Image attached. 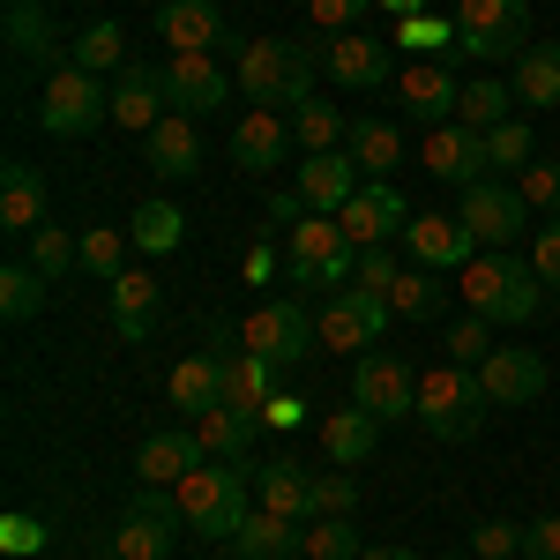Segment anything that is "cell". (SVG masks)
I'll return each mask as SVG.
<instances>
[{"instance_id": "6da1fadb", "label": "cell", "mask_w": 560, "mask_h": 560, "mask_svg": "<svg viewBox=\"0 0 560 560\" xmlns=\"http://www.w3.org/2000/svg\"><path fill=\"white\" fill-rule=\"evenodd\" d=\"M314 68H322V45L314 38H247L240 45V60H232V75H240V97L247 105H292L300 113L306 97H314Z\"/></svg>"}, {"instance_id": "7a4b0ae2", "label": "cell", "mask_w": 560, "mask_h": 560, "mask_svg": "<svg viewBox=\"0 0 560 560\" xmlns=\"http://www.w3.org/2000/svg\"><path fill=\"white\" fill-rule=\"evenodd\" d=\"M553 300L546 284H538V269L516 261L509 247H493V255H478L464 269V314L478 322H493V329H523V322H538V306Z\"/></svg>"}, {"instance_id": "3957f363", "label": "cell", "mask_w": 560, "mask_h": 560, "mask_svg": "<svg viewBox=\"0 0 560 560\" xmlns=\"http://www.w3.org/2000/svg\"><path fill=\"white\" fill-rule=\"evenodd\" d=\"M247 486H255V478L240 471V464H195V471L173 486L179 523H187L195 538H210V546L240 538V523L255 516V509H247Z\"/></svg>"}, {"instance_id": "277c9868", "label": "cell", "mask_w": 560, "mask_h": 560, "mask_svg": "<svg viewBox=\"0 0 560 560\" xmlns=\"http://www.w3.org/2000/svg\"><path fill=\"white\" fill-rule=\"evenodd\" d=\"M486 382H478V366H456V359H441V366H427L419 374V427L433 433V441H471L478 427H486Z\"/></svg>"}, {"instance_id": "5b68a950", "label": "cell", "mask_w": 560, "mask_h": 560, "mask_svg": "<svg viewBox=\"0 0 560 560\" xmlns=\"http://www.w3.org/2000/svg\"><path fill=\"white\" fill-rule=\"evenodd\" d=\"M284 269H292V284H306V292H345L351 277H359V247L345 240L337 217L314 210L306 224L284 232Z\"/></svg>"}, {"instance_id": "8992f818", "label": "cell", "mask_w": 560, "mask_h": 560, "mask_svg": "<svg viewBox=\"0 0 560 560\" xmlns=\"http://www.w3.org/2000/svg\"><path fill=\"white\" fill-rule=\"evenodd\" d=\"M456 45L471 60H523L530 45V0H456Z\"/></svg>"}, {"instance_id": "52a82bcc", "label": "cell", "mask_w": 560, "mask_h": 560, "mask_svg": "<svg viewBox=\"0 0 560 560\" xmlns=\"http://www.w3.org/2000/svg\"><path fill=\"white\" fill-rule=\"evenodd\" d=\"M38 120H45V135L75 142V135L113 120V90L97 83V75H83V68H52L45 90H38Z\"/></svg>"}, {"instance_id": "ba28073f", "label": "cell", "mask_w": 560, "mask_h": 560, "mask_svg": "<svg viewBox=\"0 0 560 560\" xmlns=\"http://www.w3.org/2000/svg\"><path fill=\"white\" fill-rule=\"evenodd\" d=\"M232 345L261 351L269 366H300V359L322 351V329H314V314H306L300 300H269V306H255V314L232 329Z\"/></svg>"}, {"instance_id": "9c48e42d", "label": "cell", "mask_w": 560, "mask_h": 560, "mask_svg": "<svg viewBox=\"0 0 560 560\" xmlns=\"http://www.w3.org/2000/svg\"><path fill=\"white\" fill-rule=\"evenodd\" d=\"M179 501L173 493H158V486H142L128 509H120V523H113V553L120 560H173L179 546Z\"/></svg>"}, {"instance_id": "30bf717a", "label": "cell", "mask_w": 560, "mask_h": 560, "mask_svg": "<svg viewBox=\"0 0 560 560\" xmlns=\"http://www.w3.org/2000/svg\"><path fill=\"white\" fill-rule=\"evenodd\" d=\"M351 404L374 411L382 427H396L404 411H419V374L388 351H359V374H351Z\"/></svg>"}, {"instance_id": "8fae6325", "label": "cell", "mask_w": 560, "mask_h": 560, "mask_svg": "<svg viewBox=\"0 0 560 560\" xmlns=\"http://www.w3.org/2000/svg\"><path fill=\"white\" fill-rule=\"evenodd\" d=\"M158 75H165V105L187 113V120L217 113V105H224V90H240V75H224V68H217V52H173Z\"/></svg>"}, {"instance_id": "7c38bea8", "label": "cell", "mask_w": 560, "mask_h": 560, "mask_svg": "<svg viewBox=\"0 0 560 560\" xmlns=\"http://www.w3.org/2000/svg\"><path fill=\"white\" fill-rule=\"evenodd\" d=\"M388 314L396 306L388 300H366V292H329L322 300V314H314V329H322V345H337V351H374L382 345V329H388Z\"/></svg>"}, {"instance_id": "4fadbf2b", "label": "cell", "mask_w": 560, "mask_h": 560, "mask_svg": "<svg viewBox=\"0 0 560 560\" xmlns=\"http://www.w3.org/2000/svg\"><path fill=\"white\" fill-rule=\"evenodd\" d=\"M456 217L471 224L478 247H516L530 202H523L516 187H501V179H478V187H464V210H456Z\"/></svg>"}, {"instance_id": "5bb4252c", "label": "cell", "mask_w": 560, "mask_h": 560, "mask_svg": "<svg viewBox=\"0 0 560 560\" xmlns=\"http://www.w3.org/2000/svg\"><path fill=\"white\" fill-rule=\"evenodd\" d=\"M404 247H411V261L419 269H471L478 261V240H471V224L464 217H441V210H427V217H411L404 224Z\"/></svg>"}, {"instance_id": "9a60e30c", "label": "cell", "mask_w": 560, "mask_h": 560, "mask_svg": "<svg viewBox=\"0 0 560 560\" xmlns=\"http://www.w3.org/2000/svg\"><path fill=\"white\" fill-rule=\"evenodd\" d=\"M337 224H345L351 247H388V240L411 224V210H404V195H396L388 179H366V187L351 195L345 210H337Z\"/></svg>"}, {"instance_id": "2e32d148", "label": "cell", "mask_w": 560, "mask_h": 560, "mask_svg": "<svg viewBox=\"0 0 560 560\" xmlns=\"http://www.w3.org/2000/svg\"><path fill=\"white\" fill-rule=\"evenodd\" d=\"M396 105H404V120H419V128H448L456 105H464V83H456L441 60H411L404 83H396Z\"/></svg>"}, {"instance_id": "e0dca14e", "label": "cell", "mask_w": 560, "mask_h": 560, "mask_svg": "<svg viewBox=\"0 0 560 560\" xmlns=\"http://www.w3.org/2000/svg\"><path fill=\"white\" fill-rule=\"evenodd\" d=\"M322 75L345 90H382L388 75H396V52H388V38H366V31H345V38L322 45Z\"/></svg>"}, {"instance_id": "ac0fdd59", "label": "cell", "mask_w": 560, "mask_h": 560, "mask_svg": "<svg viewBox=\"0 0 560 560\" xmlns=\"http://www.w3.org/2000/svg\"><path fill=\"white\" fill-rule=\"evenodd\" d=\"M292 150V113H269V105H247L240 128H232V165L240 173H277Z\"/></svg>"}, {"instance_id": "d6986e66", "label": "cell", "mask_w": 560, "mask_h": 560, "mask_svg": "<svg viewBox=\"0 0 560 560\" xmlns=\"http://www.w3.org/2000/svg\"><path fill=\"white\" fill-rule=\"evenodd\" d=\"M427 173L448 179V187H478V179L493 173V158H486V135L464 128V120H448V128L427 135Z\"/></svg>"}, {"instance_id": "ffe728a7", "label": "cell", "mask_w": 560, "mask_h": 560, "mask_svg": "<svg viewBox=\"0 0 560 560\" xmlns=\"http://www.w3.org/2000/svg\"><path fill=\"white\" fill-rule=\"evenodd\" d=\"M478 382H486V404H538L546 396V359L523 345H493V359L478 366Z\"/></svg>"}, {"instance_id": "44dd1931", "label": "cell", "mask_w": 560, "mask_h": 560, "mask_svg": "<svg viewBox=\"0 0 560 560\" xmlns=\"http://www.w3.org/2000/svg\"><path fill=\"white\" fill-rule=\"evenodd\" d=\"M306 195V210H322V217H337L366 187V173L351 165V150H322V158H300V179H292Z\"/></svg>"}, {"instance_id": "7402d4cb", "label": "cell", "mask_w": 560, "mask_h": 560, "mask_svg": "<svg viewBox=\"0 0 560 560\" xmlns=\"http://www.w3.org/2000/svg\"><path fill=\"white\" fill-rule=\"evenodd\" d=\"M195 464H210V456H202V441H195V427H187V433L165 427V433H150V441L135 448V478H142V486H158V493H173Z\"/></svg>"}, {"instance_id": "603a6c76", "label": "cell", "mask_w": 560, "mask_h": 560, "mask_svg": "<svg viewBox=\"0 0 560 560\" xmlns=\"http://www.w3.org/2000/svg\"><path fill=\"white\" fill-rule=\"evenodd\" d=\"M217 359H224V404L247 411V419H261V404L277 396V366L247 345H224V329H217Z\"/></svg>"}, {"instance_id": "cb8c5ba5", "label": "cell", "mask_w": 560, "mask_h": 560, "mask_svg": "<svg viewBox=\"0 0 560 560\" xmlns=\"http://www.w3.org/2000/svg\"><path fill=\"white\" fill-rule=\"evenodd\" d=\"M165 404H173L187 427H195L202 411H217V404H224V359H217V351H195V359H179L173 382H165Z\"/></svg>"}, {"instance_id": "d4e9b609", "label": "cell", "mask_w": 560, "mask_h": 560, "mask_svg": "<svg viewBox=\"0 0 560 560\" xmlns=\"http://www.w3.org/2000/svg\"><path fill=\"white\" fill-rule=\"evenodd\" d=\"M158 38L173 45V52L232 45V38H224V8H217V0H165V8H158Z\"/></svg>"}, {"instance_id": "484cf974", "label": "cell", "mask_w": 560, "mask_h": 560, "mask_svg": "<svg viewBox=\"0 0 560 560\" xmlns=\"http://www.w3.org/2000/svg\"><path fill=\"white\" fill-rule=\"evenodd\" d=\"M255 501L284 523H314V471L306 464H255Z\"/></svg>"}, {"instance_id": "4316f807", "label": "cell", "mask_w": 560, "mask_h": 560, "mask_svg": "<svg viewBox=\"0 0 560 560\" xmlns=\"http://www.w3.org/2000/svg\"><path fill=\"white\" fill-rule=\"evenodd\" d=\"M8 45H15V68H52L68 52L52 8H38V0H8Z\"/></svg>"}, {"instance_id": "83f0119b", "label": "cell", "mask_w": 560, "mask_h": 560, "mask_svg": "<svg viewBox=\"0 0 560 560\" xmlns=\"http://www.w3.org/2000/svg\"><path fill=\"white\" fill-rule=\"evenodd\" d=\"M158 120H165V75L158 68H120V83H113V128L150 135Z\"/></svg>"}, {"instance_id": "f1b7e54d", "label": "cell", "mask_w": 560, "mask_h": 560, "mask_svg": "<svg viewBox=\"0 0 560 560\" xmlns=\"http://www.w3.org/2000/svg\"><path fill=\"white\" fill-rule=\"evenodd\" d=\"M142 142H150V173H158V179H195V173H202V135H195L187 113H165Z\"/></svg>"}, {"instance_id": "f546056e", "label": "cell", "mask_w": 560, "mask_h": 560, "mask_svg": "<svg viewBox=\"0 0 560 560\" xmlns=\"http://www.w3.org/2000/svg\"><path fill=\"white\" fill-rule=\"evenodd\" d=\"M105 300H113V329H120V345H142V337L158 329V277L120 269V277L105 284Z\"/></svg>"}, {"instance_id": "4dcf8cb0", "label": "cell", "mask_w": 560, "mask_h": 560, "mask_svg": "<svg viewBox=\"0 0 560 560\" xmlns=\"http://www.w3.org/2000/svg\"><path fill=\"white\" fill-rule=\"evenodd\" d=\"M232 553L240 560H300L306 553V523H284V516H269V509H255V516L240 523Z\"/></svg>"}, {"instance_id": "1f68e13d", "label": "cell", "mask_w": 560, "mask_h": 560, "mask_svg": "<svg viewBox=\"0 0 560 560\" xmlns=\"http://www.w3.org/2000/svg\"><path fill=\"white\" fill-rule=\"evenodd\" d=\"M255 433H261V419L232 411V404H217V411H202V419H195V441H202V456H210V464H247Z\"/></svg>"}, {"instance_id": "d6a6232c", "label": "cell", "mask_w": 560, "mask_h": 560, "mask_svg": "<svg viewBox=\"0 0 560 560\" xmlns=\"http://www.w3.org/2000/svg\"><path fill=\"white\" fill-rule=\"evenodd\" d=\"M345 150H351V165H359L366 179H388L396 165H404V128H396V120H374V113H366V120H351Z\"/></svg>"}, {"instance_id": "836d02e7", "label": "cell", "mask_w": 560, "mask_h": 560, "mask_svg": "<svg viewBox=\"0 0 560 560\" xmlns=\"http://www.w3.org/2000/svg\"><path fill=\"white\" fill-rule=\"evenodd\" d=\"M0 224H8V232H23V240H31L38 224H52V217H45L38 165H8V173H0Z\"/></svg>"}, {"instance_id": "e575fe53", "label": "cell", "mask_w": 560, "mask_h": 560, "mask_svg": "<svg viewBox=\"0 0 560 560\" xmlns=\"http://www.w3.org/2000/svg\"><path fill=\"white\" fill-rule=\"evenodd\" d=\"M374 441H382V419H374V411H359V404H345V411H329V419H322V448H329V464H366V456H374Z\"/></svg>"}, {"instance_id": "d590c367", "label": "cell", "mask_w": 560, "mask_h": 560, "mask_svg": "<svg viewBox=\"0 0 560 560\" xmlns=\"http://www.w3.org/2000/svg\"><path fill=\"white\" fill-rule=\"evenodd\" d=\"M509 90H516L523 113H530V105H560V45H523Z\"/></svg>"}, {"instance_id": "8d00e7d4", "label": "cell", "mask_w": 560, "mask_h": 560, "mask_svg": "<svg viewBox=\"0 0 560 560\" xmlns=\"http://www.w3.org/2000/svg\"><path fill=\"white\" fill-rule=\"evenodd\" d=\"M45 292H52V277L31 269V261H8V269H0V314H8V322H38Z\"/></svg>"}, {"instance_id": "74e56055", "label": "cell", "mask_w": 560, "mask_h": 560, "mask_svg": "<svg viewBox=\"0 0 560 560\" xmlns=\"http://www.w3.org/2000/svg\"><path fill=\"white\" fill-rule=\"evenodd\" d=\"M68 68H83L105 83V68H128V38H120V23H90L83 38L68 45Z\"/></svg>"}, {"instance_id": "f35d334b", "label": "cell", "mask_w": 560, "mask_h": 560, "mask_svg": "<svg viewBox=\"0 0 560 560\" xmlns=\"http://www.w3.org/2000/svg\"><path fill=\"white\" fill-rule=\"evenodd\" d=\"M128 240L142 247V255H173L179 240H187V217H179L173 202H142L135 224H128Z\"/></svg>"}, {"instance_id": "ab89813d", "label": "cell", "mask_w": 560, "mask_h": 560, "mask_svg": "<svg viewBox=\"0 0 560 560\" xmlns=\"http://www.w3.org/2000/svg\"><path fill=\"white\" fill-rule=\"evenodd\" d=\"M441 300H448V292H441V269H419V261H411V269L388 284V306H396L404 322H427V314H441Z\"/></svg>"}, {"instance_id": "60d3db41", "label": "cell", "mask_w": 560, "mask_h": 560, "mask_svg": "<svg viewBox=\"0 0 560 560\" xmlns=\"http://www.w3.org/2000/svg\"><path fill=\"white\" fill-rule=\"evenodd\" d=\"M509 105H516V90L509 83H493V75H478V83H464V105H456V120L478 135H493L501 120H509Z\"/></svg>"}, {"instance_id": "b9f144b4", "label": "cell", "mask_w": 560, "mask_h": 560, "mask_svg": "<svg viewBox=\"0 0 560 560\" xmlns=\"http://www.w3.org/2000/svg\"><path fill=\"white\" fill-rule=\"evenodd\" d=\"M345 113H337V105H322V97H306L300 113H292V142H300L306 158H322V150H337V142H345Z\"/></svg>"}, {"instance_id": "7bdbcfd3", "label": "cell", "mask_w": 560, "mask_h": 560, "mask_svg": "<svg viewBox=\"0 0 560 560\" xmlns=\"http://www.w3.org/2000/svg\"><path fill=\"white\" fill-rule=\"evenodd\" d=\"M388 45H411V52H427V60L464 52V45H456V23H441V15H427V8H419V15H396V38Z\"/></svg>"}, {"instance_id": "ee69618b", "label": "cell", "mask_w": 560, "mask_h": 560, "mask_svg": "<svg viewBox=\"0 0 560 560\" xmlns=\"http://www.w3.org/2000/svg\"><path fill=\"white\" fill-rule=\"evenodd\" d=\"M366 546H359V523L351 516H314L306 523V553L300 560H359Z\"/></svg>"}, {"instance_id": "f6af8a7d", "label": "cell", "mask_w": 560, "mask_h": 560, "mask_svg": "<svg viewBox=\"0 0 560 560\" xmlns=\"http://www.w3.org/2000/svg\"><path fill=\"white\" fill-rule=\"evenodd\" d=\"M75 261H83V240H75L68 224H38V232H31V269H45L52 284H60Z\"/></svg>"}, {"instance_id": "bcb514c9", "label": "cell", "mask_w": 560, "mask_h": 560, "mask_svg": "<svg viewBox=\"0 0 560 560\" xmlns=\"http://www.w3.org/2000/svg\"><path fill=\"white\" fill-rule=\"evenodd\" d=\"M486 158H493V173H523V165L538 158V135H530V113H523V120H501V128L486 135Z\"/></svg>"}, {"instance_id": "7dc6e473", "label": "cell", "mask_w": 560, "mask_h": 560, "mask_svg": "<svg viewBox=\"0 0 560 560\" xmlns=\"http://www.w3.org/2000/svg\"><path fill=\"white\" fill-rule=\"evenodd\" d=\"M128 232H113V224H97V232H83V269L97 277V284H113L120 269H128Z\"/></svg>"}, {"instance_id": "c3c4849f", "label": "cell", "mask_w": 560, "mask_h": 560, "mask_svg": "<svg viewBox=\"0 0 560 560\" xmlns=\"http://www.w3.org/2000/svg\"><path fill=\"white\" fill-rule=\"evenodd\" d=\"M516 195L530 202V210L560 217V165H546V158H530V165L516 173Z\"/></svg>"}, {"instance_id": "681fc988", "label": "cell", "mask_w": 560, "mask_h": 560, "mask_svg": "<svg viewBox=\"0 0 560 560\" xmlns=\"http://www.w3.org/2000/svg\"><path fill=\"white\" fill-rule=\"evenodd\" d=\"M448 359H456V366H486V359H493V322L464 314V322L448 329Z\"/></svg>"}, {"instance_id": "f907efd6", "label": "cell", "mask_w": 560, "mask_h": 560, "mask_svg": "<svg viewBox=\"0 0 560 560\" xmlns=\"http://www.w3.org/2000/svg\"><path fill=\"white\" fill-rule=\"evenodd\" d=\"M359 509V478L351 471H314V516H351Z\"/></svg>"}, {"instance_id": "816d5d0a", "label": "cell", "mask_w": 560, "mask_h": 560, "mask_svg": "<svg viewBox=\"0 0 560 560\" xmlns=\"http://www.w3.org/2000/svg\"><path fill=\"white\" fill-rule=\"evenodd\" d=\"M404 269L388 247H359V277H351V292H366V300H388V284H396Z\"/></svg>"}, {"instance_id": "f5cc1de1", "label": "cell", "mask_w": 560, "mask_h": 560, "mask_svg": "<svg viewBox=\"0 0 560 560\" xmlns=\"http://www.w3.org/2000/svg\"><path fill=\"white\" fill-rule=\"evenodd\" d=\"M471 553H478V560H516V553H523V523L486 516V523L471 530Z\"/></svg>"}, {"instance_id": "db71d44e", "label": "cell", "mask_w": 560, "mask_h": 560, "mask_svg": "<svg viewBox=\"0 0 560 560\" xmlns=\"http://www.w3.org/2000/svg\"><path fill=\"white\" fill-rule=\"evenodd\" d=\"M530 269H538V284L560 300V217L538 224V240H530Z\"/></svg>"}, {"instance_id": "11a10c76", "label": "cell", "mask_w": 560, "mask_h": 560, "mask_svg": "<svg viewBox=\"0 0 560 560\" xmlns=\"http://www.w3.org/2000/svg\"><path fill=\"white\" fill-rule=\"evenodd\" d=\"M0 546H8L15 560L45 553V523H38V516H23V509H15V516H0Z\"/></svg>"}, {"instance_id": "9f6ffc18", "label": "cell", "mask_w": 560, "mask_h": 560, "mask_svg": "<svg viewBox=\"0 0 560 560\" xmlns=\"http://www.w3.org/2000/svg\"><path fill=\"white\" fill-rule=\"evenodd\" d=\"M374 0H306V15H314V31H329V38H345L351 23L366 15Z\"/></svg>"}, {"instance_id": "6f0895ef", "label": "cell", "mask_w": 560, "mask_h": 560, "mask_svg": "<svg viewBox=\"0 0 560 560\" xmlns=\"http://www.w3.org/2000/svg\"><path fill=\"white\" fill-rule=\"evenodd\" d=\"M523 560H560V516L523 523Z\"/></svg>"}, {"instance_id": "680465c9", "label": "cell", "mask_w": 560, "mask_h": 560, "mask_svg": "<svg viewBox=\"0 0 560 560\" xmlns=\"http://www.w3.org/2000/svg\"><path fill=\"white\" fill-rule=\"evenodd\" d=\"M300 419H306V404H300V396H284V388H277V396L261 404V427H277V433H292Z\"/></svg>"}, {"instance_id": "91938a15", "label": "cell", "mask_w": 560, "mask_h": 560, "mask_svg": "<svg viewBox=\"0 0 560 560\" xmlns=\"http://www.w3.org/2000/svg\"><path fill=\"white\" fill-rule=\"evenodd\" d=\"M306 217H314V210H306L300 187H277V195H269V224H306Z\"/></svg>"}, {"instance_id": "94428289", "label": "cell", "mask_w": 560, "mask_h": 560, "mask_svg": "<svg viewBox=\"0 0 560 560\" xmlns=\"http://www.w3.org/2000/svg\"><path fill=\"white\" fill-rule=\"evenodd\" d=\"M269 269H277V255H269V247H255V255H247V277H255V284H269Z\"/></svg>"}, {"instance_id": "6125c7cd", "label": "cell", "mask_w": 560, "mask_h": 560, "mask_svg": "<svg viewBox=\"0 0 560 560\" xmlns=\"http://www.w3.org/2000/svg\"><path fill=\"white\" fill-rule=\"evenodd\" d=\"M359 560H419V553H411V546H366Z\"/></svg>"}, {"instance_id": "be15d7a7", "label": "cell", "mask_w": 560, "mask_h": 560, "mask_svg": "<svg viewBox=\"0 0 560 560\" xmlns=\"http://www.w3.org/2000/svg\"><path fill=\"white\" fill-rule=\"evenodd\" d=\"M113 560H120V553H113Z\"/></svg>"}]
</instances>
